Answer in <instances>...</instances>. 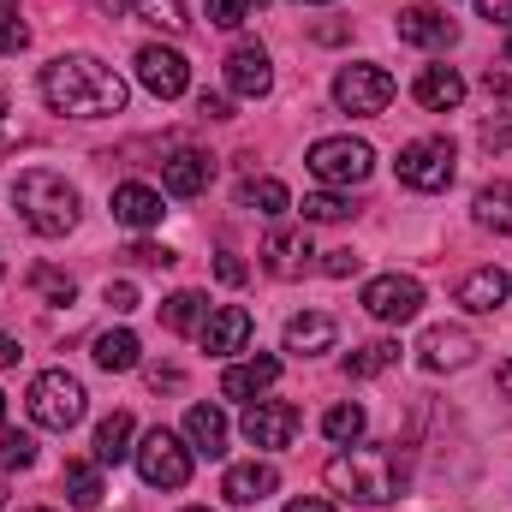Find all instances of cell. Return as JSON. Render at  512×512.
<instances>
[{
	"mask_svg": "<svg viewBox=\"0 0 512 512\" xmlns=\"http://www.w3.org/2000/svg\"><path fill=\"white\" fill-rule=\"evenodd\" d=\"M185 512H209V507H185Z\"/></svg>",
	"mask_w": 512,
	"mask_h": 512,
	"instance_id": "6f0895ef",
	"label": "cell"
},
{
	"mask_svg": "<svg viewBox=\"0 0 512 512\" xmlns=\"http://www.w3.org/2000/svg\"><path fill=\"white\" fill-rule=\"evenodd\" d=\"M322 477H328L334 495L364 501V507H387V501H399V489H405V465H399V453H393V447H370V441L340 447V453L322 465Z\"/></svg>",
	"mask_w": 512,
	"mask_h": 512,
	"instance_id": "7a4b0ae2",
	"label": "cell"
},
{
	"mask_svg": "<svg viewBox=\"0 0 512 512\" xmlns=\"http://www.w3.org/2000/svg\"><path fill=\"white\" fill-rule=\"evenodd\" d=\"M304 6H328V0H304Z\"/></svg>",
	"mask_w": 512,
	"mask_h": 512,
	"instance_id": "11a10c76",
	"label": "cell"
},
{
	"mask_svg": "<svg viewBox=\"0 0 512 512\" xmlns=\"http://www.w3.org/2000/svg\"><path fill=\"white\" fill-rule=\"evenodd\" d=\"M131 435H137L131 411L102 417V423H96V465H120V459H131Z\"/></svg>",
	"mask_w": 512,
	"mask_h": 512,
	"instance_id": "484cf974",
	"label": "cell"
},
{
	"mask_svg": "<svg viewBox=\"0 0 512 512\" xmlns=\"http://www.w3.org/2000/svg\"><path fill=\"white\" fill-rule=\"evenodd\" d=\"M322 435L340 441V447H352V441L364 435V405H334V411L322 417Z\"/></svg>",
	"mask_w": 512,
	"mask_h": 512,
	"instance_id": "1f68e13d",
	"label": "cell"
},
{
	"mask_svg": "<svg viewBox=\"0 0 512 512\" xmlns=\"http://www.w3.org/2000/svg\"><path fill=\"white\" fill-rule=\"evenodd\" d=\"M274 489H280V471H274V465H262V459L233 465V471H227V483H221V495H227L233 507H256V501H268Z\"/></svg>",
	"mask_w": 512,
	"mask_h": 512,
	"instance_id": "ffe728a7",
	"label": "cell"
},
{
	"mask_svg": "<svg viewBox=\"0 0 512 512\" xmlns=\"http://www.w3.org/2000/svg\"><path fill=\"white\" fill-rule=\"evenodd\" d=\"M126 256H131V262H143V268H167V262H179L167 245H149V239H143V245H131Z\"/></svg>",
	"mask_w": 512,
	"mask_h": 512,
	"instance_id": "ab89813d",
	"label": "cell"
},
{
	"mask_svg": "<svg viewBox=\"0 0 512 512\" xmlns=\"http://www.w3.org/2000/svg\"><path fill=\"white\" fill-rule=\"evenodd\" d=\"M334 346V322L328 316H292L286 322V352H298V358H316V352H328Z\"/></svg>",
	"mask_w": 512,
	"mask_h": 512,
	"instance_id": "d4e9b609",
	"label": "cell"
},
{
	"mask_svg": "<svg viewBox=\"0 0 512 512\" xmlns=\"http://www.w3.org/2000/svg\"><path fill=\"white\" fill-rule=\"evenodd\" d=\"M251 310L245 304H221V310H209V322H203V346L215 352V358H233V352H245L251 346Z\"/></svg>",
	"mask_w": 512,
	"mask_h": 512,
	"instance_id": "2e32d148",
	"label": "cell"
},
{
	"mask_svg": "<svg viewBox=\"0 0 512 512\" xmlns=\"http://www.w3.org/2000/svg\"><path fill=\"white\" fill-rule=\"evenodd\" d=\"M239 209H256L262 221H280V215L292 209V191H286L280 179H245V185H239Z\"/></svg>",
	"mask_w": 512,
	"mask_h": 512,
	"instance_id": "4316f807",
	"label": "cell"
},
{
	"mask_svg": "<svg viewBox=\"0 0 512 512\" xmlns=\"http://www.w3.org/2000/svg\"><path fill=\"white\" fill-rule=\"evenodd\" d=\"M30 48V24L12 12V18H0V54H24Z\"/></svg>",
	"mask_w": 512,
	"mask_h": 512,
	"instance_id": "74e56055",
	"label": "cell"
},
{
	"mask_svg": "<svg viewBox=\"0 0 512 512\" xmlns=\"http://www.w3.org/2000/svg\"><path fill=\"white\" fill-rule=\"evenodd\" d=\"M18 364V340L12 334H0V370H12Z\"/></svg>",
	"mask_w": 512,
	"mask_h": 512,
	"instance_id": "c3c4849f",
	"label": "cell"
},
{
	"mask_svg": "<svg viewBox=\"0 0 512 512\" xmlns=\"http://www.w3.org/2000/svg\"><path fill=\"white\" fill-rule=\"evenodd\" d=\"M310 233L304 227H274L268 239H262V268L274 274V280H298L304 268H310Z\"/></svg>",
	"mask_w": 512,
	"mask_h": 512,
	"instance_id": "4fadbf2b",
	"label": "cell"
},
{
	"mask_svg": "<svg viewBox=\"0 0 512 512\" xmlns=\"http://www.w3.org/2000/svg\"><path fill=\"white\" fill-rule=\"evenodd\" d=\"M501 393L512 399V364H501Z\"/></svg>",
	"mask_w": 512,
	"mask_h": 512,
	"instance_id": "f907efd6",
	"label": "cell"
},
{
	"mask_svg": "<svg viewBox=\"0 0 512 512\" xmlns=\"http://www.w3.org/2000/svg\"><path fill=\"white\" fill-rule=\"evenodd\" d=\"M24 512H48V507H24Z\"/></svg>",
	"mask_w": 512,
	"mask_h": 512,
	"instance_id": "680465c9",
	"label": "cell"
},
{
	"mask_svg": "<svg viewBox=\"0 0 512 512\" xmlns=\"http://www.w3.org/2000/svg\"><path fill=\"white\" fill-rule=\"evenodd\" d=\"M30 286H36L48 304H72V298H78L72 274H60V268H48V262H42V268H30Z\"/></svg>",
	"mask_w": 512,
	"mask_h": 512,
	"instance_id": "836d02e7",
	"label": "cell"
},
{
	"mask_svg": "<svg viewBox=\"0 0 512 512\" xmlns=\"http://www.w3.org/2000/svg\"><path fill=\"white\" fill-rule=\"evenodd\" d=\"M137 352H143V346H137L131 328H108V334L96 340V364H102V370H137Z\"/></svg>",
	"mask_w": 512,
	"mask_h": 512,
	"instance_id": "4dcf8cb0",
	"label": "cell"
},
{
	"mask_svg": "<svg viewBox=\"0 0 512 512\" xmlns=\"http://www.w3.org/2000/svg\"><path fill=\"white\" fill-rule=\"evenodd\" d=\"M483 90H489L495 102H512V72H495V66H489V72H483Z\"/></svg>",
	"mask_w": 512,
	"mask_h": 512,
	"instance_id": "7bdbcfd3",
	"label": "cell"
},
{
	"mask_svg": "<svg viewBox=\"0 0 512 512\" xmlns=\"http://www.w3.org/2000/svg\"><path fill=\"white\" fill-rule=\"evenodd\" d=\"M114 221L120 227H131V233H149V227H161V191L155 185H137V179H126V185H114Z\"/></svg>",
	"mask_w": 512,
	"mask_h": 512,
	"instance_id": "e0dca14e",
	"label": "cell"
},
{
	"mask_svg": "<svg viewBox=\"0 0 512 512\" xmlns=\"http://www.w3.org/2000/svg\"><path fill=\"white\" fill-rule=\"evenodd\" d=\"M334 102H340V114H387V102H393V78H387L382 66H346L340 78H334Z\"/></svg>",
	"mask_w": 512,
	"mask_h": 512,
	"instance_id": "ba28073f",
	"label": "cell"
},
{
	"mask_svg": "<svg viewBox=\"0 0 512 512\" xmlns=\"http://www.w3.org/2000/svg\"><path fill=\"white\" fill-rule=\"evenodd\" d=\"M131 459H137V477H143L149 489H185V483H191V459H197V453H191L173 429H161V423H155V429L131 447Z\"/></svg>",
	"mask_w": 512,
	"mask_h": 512,
	"instance_id": "8992f818",
	"label": "cell"
},
{
	"mask_svg": "<svg viewBox=\"0 0 512 512\" xmlns=\"http://www.w3.org/2000/svg\"><path fill=\"white\" fill-rule=\"evenodd\" d=\"M346 215H352V197H340V191L304 197V221H346Z\"/></svg>",
	"mask_w": 512,
	"mask_h": 512,
	"instance_id": "d590c367",
	"label": "cell"
},
{
	"mask_svg": "<svg viewBox=\"0 0 512 512\" xmlns=\"http://www.w3.org/2000/svg\"><path fill=\"white\" fill-rule=\"evenodd\" d=\"M393 30H399V42H411V48H453V36H459V24H453L447 12H435V6H405V12L393 18Z\"/></svg>",
	"mask_w": 512,
	"mask_h": 512,
	"instance_id": "9a60e30c",
	"label": "cell"
},
{
	"mask_svg": "<svg viewBox=\"0 0 512 512\" xmlns=\"http://www.w3.org/2000/svg\"><path fill=\"white\" fill-rule=\"evenodd\" d=\"M18 12V0H0V18H12Z\"/></svg>",
	"mask_w": 512,
	"mask_h": 512,
	"instance_id": "816d5d0a",
	"label": "cell"
},
{
	"mask_svg": "<svg viewBox=\"0 0 512 512\" xmlns=\"http://www.w3.org/2000/svg\"><path fill=\"white\" fill-rule=\"evenodd\" d=\"M304 167L322 179V185H364L370 173H376V149L364 143V137H316L310 143V155H304Z\"/></svg>",
	"mask_w": 512,
	"mask_h": 512,
	"instance_id": "5b68a950",
	"label": "cell"
},
{
	"mask_svg": "<svg viewBox=\"0 0 512 512\" xmlns=\"http://www.w3.org/2000/svg\"><path fill=\"white\" fill-rule=\"evenodd\" d=\"M149 387L161 393V387H179V370H149Z\"/></svg>",
	"mask_w": 512,
	"mask_h": 512,
	"instance_id": "681fc988",
	"label": "cell"
},
{
	"mask_svg": "<svg viewBox=\"0 0 512 512\" xmlns=\"http://www.w3.org/2000/svg\"><path fill=\"white\" fill-rule=\"evenodd\" d=\"M227 90L245 96V102H262V96L274 90V66H268V54H262L256 42H245V48L227 54Z\"/></svg>",
	"mask_w": 512,
	"mask_h": 512,
	"instance_id": "5bb4252c",
	"label": "cell"
},
{
	"mask_svg": "<svg viewBox=\"0 0 512 512\" xmlns=\"http://www.w3.org/2000/svg\"><path fill=\"white\" fill-rule=\"evenodd\" d=\"M137 84L155 96V102H173V96H185V84H191V66H185V54L179 48H161V42H149V48H137Z\"/></svg>",
	"mask_w": 512,
	"mask_h": 512,
	"instance_id": "9c48e42d",
	"label": "cell"
},
{
	"mask_svg": "<svg viewBox=\"0 0 512 512\" xmlns=\"http://www.w3.org/2000/svg\"><path fill=\"white\" fill-rule=\"evenodd\" d=\"M161 322H167L173 334H203V322H209V298H203V292H173V298L161 304Z\"/></svg>",
	"mask_w": 512,
	"mask_h": 512,
	"instance_id": "83f0119b",
	"label": "cell"
},
{
	"mask_svg": "<svg viewBox=\"0 0 512 512\" xmlns=\"http://www.w3.org/2000/svg\"><path fill=\"white\" fill-rule=\"evenodd\" d=\"M42 102L66 120H108L126 114V78L96 54H60L42 66Z\"/></svg>",
	"mask_w": 512,
	"mask_h": 512,
	"instance_id": "6da1fadb",
	"label": "cell"
},
{
	"mask_svg": "<svg viewBox=\"0 0 512 512\" xmlns=\"http://www.w3.org/2000/svg\"><path fill=\"white\" fill-rule=\"evenodd\" d=\"M393 167H399V185H411V191H447L459 173V149H453V137H411Z\"/></svg>",
	"mask_w": 512,
	"mask_h": 512,
	"instance_id": "52a82bcc",
	"label": "cell"
},
{
	"mask_svg": "<svg viewBox=\"0 0 512 512\" xmlns=\"http://www.w3.org/2000/svg\"><path fill=\"white\" fill-rule=\"evenodd\" d=\"M131 12L155 30H185V6L179 0H131Z\"/></svg>",
	"mask_w": 512,
	"mask_h": 512,
	"instance_id": "e575fe53",
	"label": "cell"
},
{
	"mask_svg": "<svg viewBox=\"0 0 512 512\" xmlns=\"http://www.w3.org/2000/svg\"><path fill=\"white\" fill-rule=\"evenodd\" d=\"M471 358H477V334H471V328H429V334L417 340V364L435 370V376H441V370H465Z\"/></svg>",
	"mask_w": 512,
	"mask_h": 512,
	"instance_id": "7c38bea8",
	"label": "cell"
},
{
	"mask_svg": "<svg viewBox=\"0 0 512 512\" xmlns=\"http://www.w3.org/2000/svg\"><path fill=\"white\" fill-rule=\"evenodd\" d=\"M477 12H483L489 24H501V30H512V0H477Z\"/></svg>",
	"mask_w": 512,
	"mask_h": 512,
	"instance_id": "ee69618b",
	"label": "cell"
},
{
	"mask_svg": "<svg viewBox=\"0 0 512 512\" xmlns=\"http://www.w3.org/2000/svg\"><path fill=\"white\" fill-rule=\"evenodd\" d=\"M12 209H18V221H24L30 233H42V239H66V233L78 227V191H72L60 173H48V167L18 173Z\"/></svg>",
	"mask_w": 512,
	"mask_h": 512,
	"instance_id": "3957f363",
	"label": "cell"
},
{
	"mask_svg": "<svg viewBox=\"0 0 512 512\" xmlns=\"http://www.w3.org/2000/svg\"><path fill=\"white\" fill-rule=\"evenodd\" d=\"M507 292H512L507 268H471V274L459 280V304H465V310H477V316L501 310V304H507Z\"/></svg>",
	"mask_w": 512,
	"mask_h": 512,
	"instance_id": "603a6c76",
	"label": "cell"
},
{
	"mask_svg": "<svg viewBox=\"0 0 512 512\" xmlns=\"http://www.w3.org/2000/svg\"><path fill=\"white\" fill-rule=\"evenodd\" d=\"M215 274H221L227 286H245V274H251V268H245L239 256H221V262H215Z\"/></svg>",
	"mask_w": 512,
	"mask_h": 512,
	"instance_id": "bcb514c9",
	"label": "cell"
},
{
	"mask_svg": "<svg viewBox=\"0 0 512 512\" xmlns=\"http://www.w3.org/2000/svg\"><path fill=\"white\" fill-rule=\"evenodd\" d=\"M60 483H66V501H72V507H84V512L102 507V495H108V489H102V465H84V459H72Z\"/></svg>",
	"mask_w": 512,
	"mask_h": 512,
	"instance_id": "f546056e",
	"label": "cell"
},
{
	"mask_svg": "<svg viewBox=\"0 0 512 512\" xmlns=\"http://www.w3.org/2000/svg\"><path fill=\"white\" fill-rule=\"evenodd\" d=\"M358 262H364V256H352V251H328L322 274H328V280H352V274H358Z\"/></svg>",
	"mask_w": 512,
	"mask_h": 512,
	"instance_id": "60d3db41",
	"label": "cell"
},
{
	"mask_svg": "<svg viewBox=\"0 0 512 512\" xmlns=\"http://www.w3.org/2000/svg\"><path fill=\"white\" fill-rule=\"evenodd\" d=\"M364 310L376 322H411L423 310V280L417 274H376L364 286Z\"/></svg>",
	"mask_w": 512,
	"mask_h": 512,
	"instance_id": "30bf717a",
	"label": "cell"
},
{
	"mask_svg": "<svg viewBox=\"0 0 512 512\" xmlns=\"http://www.w3.org/2000/svg\"><path fill=\"white\" fill-rule=\"evenodd\" d=\"M251 12H256V0H209V24H221V30L245 24Z\"/></svg>",
	"mask_w": 512,
	"mask_h": 512,
	"instance_id": "8d00e7d4",
	"label": "cell"
},
{
	"mask_svg": "<svg viewBox=\"0 0 512 512\" xmlns=\"http://www.w3.org/2000/svg\"><path fill=\"white\" fill-rule=\"evenodd\" d=\"M209 179H215V161H209L203 149H173V155L161 161V185H167L173 197H203Z\"/></svg>",
	"mask_w": 512,
	"mask_h": 512,
	"instance_id": "ac0fdd59",
	"label": "cell"
},
{
	"mask_svg": "<svg viewBox=\"0 0 512 512\" xmlns=\"http://www.w3.org/2000/svg\"><path fill=\"white\" fill-rule=\"evenodd\" d=\"M197 114H203V120H233V108H227V96H209V90L197 96Z\"/></svg>",
	"mask_w": 512,
	"mask_h": 512,
	"instance_id": "f6af8a7d",
	"label": "cell"
},
{
	"mask_svg": "<svg viewBox=\"0 0 512 512\" xmlns=\"http://www.w3.org/2000/svg\"><path fill=\"white\" fill-rule=\"evenodd\" d=\"M298 405H286V399H251V411H245V441L251 447H292V435H298Z\"/></svg>",
	"mask_w": 512,
	"mask_h": 512,
	"instance_id": "8fae6325",
	"label": "cell"
},
{
	"mask_svg": "<svg viewBox=\"0 0 512 512\" xmlns=\"http://www.w3.org/2000/svg\"><path fill=\"white\" fill-rule=\"evenodd\" d=\"M393 364H399V340H370V346L346 352V376H352V382H370V376H382Z\"/></svg>",
	"mask_w": 512,
	"mask_h": 512,
	"instance_id": "f1b7e54d",
	"label": "cell"
},
{
	"mask_svg": "<svg viewBox=\"0 0 512 512\" xmlns=\"http://www.w3.org/2000/svg\"><path fill=\"white\" fill-rule=\"evenodd\" d=\"M102 298H108V310H114V316H131V310H137V304H143V298H137V286H131V280H108V292H102Z\"/></svg>",
	"mask_w": 512,
	"mask_h": 512,
	"instance_id": "f35d334b",
	"label": "cell"
},
{
	"mask_svg": "<svg viewBox=\"0 0 512 512\" xmlns=\"http://www.w3.org/2000/svg\"><path fill=\"white\" fill-rule=\"evenodd\" d=\"M24 405H30V423H36V429L66 435L72 423H84V382L66 376V370H42V376L30 382V393H24Z\"/></svg>",
	"mask_w": 512,
	"mask_h": 512,
	"instance_id": "277c9868",
	"label": "cell"
},
{
	"mask_svg": "<svg viewBox=\"0 0 512 512\" xmlns=\"http://www.w3.org/2000/svg\"><path fill=\"white\" fill-rule=\"evenodd\" d=\"M185 447H191L197 459H221V453H227V417H221L215 405H191V411H185Z\"/></svg>",
	"mask_w": 512,
	"mask_h": 512,
	"instance_id": "7402d4cb",
	"label": "cell"
},
{
	"mask_svg": "<svg viewBox=\"0 0 512 512\" xmlns=\"http://www.w3.org/2000/svg\"><path fill=\"white\" fill-rule=\"evenodd\" d=\"M477 137H483V149H512V120H489Z\"/></svg>",
	"mask_w": 512,
	"mask_h": 512,
	"instance_id": "b9f144b4",
	"label": "cell"
},
{
	"mask_svg": "<svg viewBox=\"0 0 512 512\" xmlns=\"http://www.w3.org/2000/svg\"><path fill=\"white\" fill-rule=\"evenodd\" d=\"M411 96H417V108H429V114H453V108L465 102V78H459L453 66H423L417 84H411Z\"/></svg>",
	"mask_w": 512,
	"mask_h": 512,
	"instance_id": "d6986e66",
	"label": "cell"
},
{
	"mask_svg": "<svg viewBox=\"0 0 512 512\" xmlns=\"http://www.w3.org/2000/svg\"><path fill=\"white\" fill-rule=\"evenodd\" d=\"M6 108H12V102H6V96H0V131H6Z\"/></svg>",
	"mask_w": 512,
	"mask_h": 512,
	"instance_id": "f5cc1de1",
	"label": "cell"
},
{
	"mask_svg": "<svg viewBox=\"0 0 512 512\" xmlns=\"http://www.w3.org/2000/svg\"><path fill=\"white\" fill-rule=\"evenodd\" d=\"M36 465V441L24 429H0V471H30Z\"/></svg>",
	"mask_w": 512,
	"mask_h": 512,
	"instance_id": "d6a6232c",
	"label": "cell"
},
{
	"mask_svg": "<svg viewBox=\"0 0 512 512\" xmlns=\"http://www.w3.org/2000/svg\"><path fill=\"white\" fill-rule=\"evenodd\" d=\"M507 60H512V36H507Z\"/></svg>",
	"mask_w": 512,
	"mask_h": 512,
	"instance_id": "9f6ffc18",
	"label": "cell"
},
{
	"mask_svg": "<svg viewBox=\"0 0 512 512\" xmlns=\"http://www.w3.org/2000/svg\"><path fill=\"white\" fill-rule=\"evenodd\" d=\"M280 382V358H245V364H227V376H221V399H256V393H268V387Z\"/></svg>",
	"mask_w": 512,
	"mask_h": 512,
	"instance_id": "44dd1931",
	"label": "cell"
},
{
	"mask_svg": "<svg viewBox=\"0 0 512 512\" xmlns=\"http://www.w3.org/2000/svg\"><path fill=\"white\" fill-rule=\"evenodd\" d=\"M286 512H340L334 501H316V495H304V501H286Z\"/></svg>",
	"mask_w": 512,
	"mask_h": 512,
	"instance_id": "7dc6e473",
	"label": "cell"
},
{
	"mask_svg": "<svg viewBox=\"0 0 512 512\" xmlns=\"http://www.w3.org/2000/svg\"><path fill=\"white\" fill-rule=\"evenodd\" d=\"M0 507H6V489H0Z\"/></svg>",
	"mask_w": 512,
	"mask_h": 512,
	"instance_id": "91938a15",
	"label": "cell"
},
{
	"mask_svg": "<svg viewBox=\"0 0 512 512\" xmlns=\"http://www.w3.org/2000/svg\"><path fill=\"white\" fill-rule=\"evenodd\" d=\"M471 215H477V227H489V233L512 239V179L483 185V191H477V203H471Z\"/></svg>",
	"mask_w": 512,
	"mask_h": 512,
	"instance_id": "cb8c5ba5",
	"label": "cell"
},
{
	"mask_svg": "<svg viewBox=\"0 0 512 512\" xmlns=\"http://www.w3.org/2000/svg\"><path fill=\"white\" fill-rule=\"evenodd\" d=\"M0 429H6V393H0Z\"/></svg>",
	"mask_w": 512,
	"mask_h": 512,
	"instance_id": "db71d44e",
	"label": "cell"
}]
</instances>
